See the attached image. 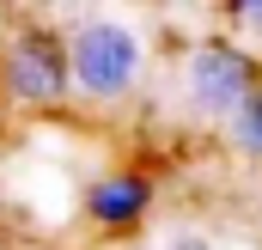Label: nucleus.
<instances>
[{
    "label": "nucleus",
    "instance_id": "1",
    "mask_svg": "<svg viewBox=\"0 0 262 250\" xmlns=\"http://www.w3.org/2000/svg\"><path fill=\"white\" fill-rule=\"evenodd\" d=\"M67 61H73V104L92 110H122L140 98L146 67H152V37L122 18V12H85L67 25Z\"/></svg>",
    "mask_w": 262,
    "mask_h": 250
},
{
    "label": "nucleus",
    "instance_id": "2",
    "mask_svg": "<svg viewBox=\"0 0 262 250\" xmlns=\"http://www.w3.org/2000/svg\"><path fill=\"white\" fill-rule=\"evenodd\" d=\"M256 79H262V55L238 31H213V37H195L177 55L171 104H177L183 122H195V128H226L232 110L250 98Z\"/></svg>",
    "mask_w": 262,
    "mask_h": 250
},
{
    "label": "nucleus",
    "instance_id": "5",
    "mask_svg": "<svg viewBox=\"0 0 262 250\" xmlns=\"http://www.w3.org/2000/svg\"><path fill=\"white\" fill-rule=\"evenodd\" d=\"M220 134H226V147H232L244 165H262V79L250 86V98L232 110V122L220 128Z\"/></svg>",
    "mask_w": 262,
    "mask_h": 250
},
{
    "label": "nucleus",
    "instance_id": "7",
    "mask_svg": "<svg viewBox=\"0 0 262 250\" xmlns=\"http://www.w3.org/2000/svg\"><path fill=\"white\" fill-rule=\"evenodd\" d=\"M146 250H220V238L207 226H171V232H159Z\"/></svg>",
    "mask_w": 262,
    "mask_h": 250
},
{
    "label": "nucleus",
    "instance_id": "6",
    "mask_svg": "<svg viewBox=\"0 0 262 250\" xmlns=\"http://www.w3.org/2000/svg\"><path fill=\"white\" fill-rule=\"evenodd\" d=\"M220 25L238 31V37H262V0H213Z\"/></svg>",
    "mask_w": 262,
    "mask_h": 250
},
{
    "label": "nucleus",
    "instance_id": "4",
    "mask_svg": "<svg viewBox=\"0 0 262 250\" xmlns=\"http://www.w3.org/2000/svg\"><path fill=\"white\" fill-rule=\"evenodd\" d=\"M79 207H85L92 232H104V238H128V232H140V226L152 220V207H159V177H152V171H134V165L104 171V177L85 183Z\"/></svg>",
    "mask_w": 262,
    "mask_h": 250
},
{
    "label": "nucleus",
    "instance_id": "3",
    "mask_svg": "<svg viewBox=\"0 0 262 250\" xmlns=\"http://www.w3.org/2000/svg\"><path fill=\"white\" fill-rule=\"evenodd\" d=\"M0 104L12 110H61L73 104V61H67V31L55 25H18L0 43Z\"/></svg>",
    "mask_w": 262,
    "mask_h": 250
},
{
    "label": "nucleus",
    "instance_id": "8",
    "mask_svg": "<svg viewBox=\"0 0 262 250\" xmlns=\"http://www.w3.org/2000/svg\"><path fill=\"white\" fill-rule=\"evenodd\" d=\"M0 43H6V6H0Z\"/></svg>",
    "mask_w": 262,
    "mask_h": 250
},
{
    "label": "nucleus",
    "instance_id": "9",
    "mask_svg": "<svg viewBox=\"0 0 262 250\" xmlns=\"http://www.w3.org/2000/svg\"><path fill=\"white\" fill-rule=\"evenodd\" d=\"M73 6H98V0H73Z\"/></svg>",
    "mask_w": 262,
    "mask_h": 250
}]
</instances>
